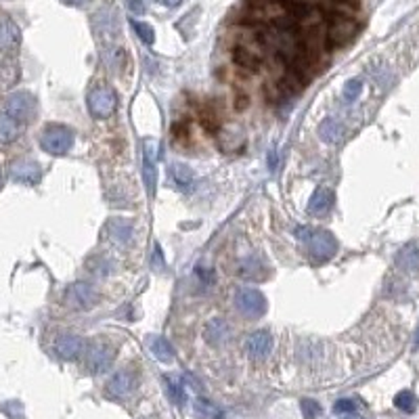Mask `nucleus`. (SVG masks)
<instances>
[{
    "label": "nucleus",
    "instance_id": "obj_24",
    "mask_svg": "<svg viewBox=\"0 0 419 419\" xmlns=\"http://www.w3.org/2000/svg\"><path fill=\"white\" fill-rule=\"evenodd\" d=\"M172 178L176 180L178 187L187 189L193 182V172H191V168L187 164H174L172 166Z\"/></svg>",
    "mask_w": 419,
    "mask_h": 419
},
{
    "label": "nucleus",
    "instance_id": "obj_9",
    "mask_svg": "<svg viewBox=\"0 0 419 419\" xmlns=\"http://www.w3.org/2000/svg\"><path fill=\"white\" fill-rule=\"evenodd\" d=\"M114 348L112 346H108V344H96V346H92L90 348V352H88V359H86V365H88V369L92 371V373H105L110 367H112V363H114Z\"/></svg>",
    "mask_w": 419,
    "mask_h": 419
},
{
    "label": "nucleus",
    "instance_id": "obj_1",
    "mask_svg": "<svg viewBox=\"0 0 419 419\" xmlns=\"http://www.w3.org/2000/svg\"><path fill=\"white\" fill-rule=\"evenodd\" d=\"M302 241L308 248V256L312 262H325L336 256L338 252V241L332 233L327 231H310V229H298L296 231Z\"/></svg>",
    "mask_w": 419,
    "mask_h": 419
},
{
    "label": "nucleus",
    "instance_id": "obj_23",
    "mask_svg": "<svg viewBox=\"0 0 419 419\" xmlns=\"http://www.w3.org/2000/svg\"><path fill=\"white\" fill-rule=\"evenodd\" d=\"M151 352L162 363H170L174 359V348H172V344L166 338H155L151 342Z\"/></svg>",
    "mask_w": 419,
    "mask_h": 419
},
{
    "label": "nucleus",
    "instance_id": "obj_31",
    "mask_svg": "<svg viewBox=\"0 0 419 419\" xmlns=\"http://www.w3.org/2000/svg\"><path fill=\"white\" fill-rule=\"evenodd\" d=\"M126 5H128V9H130L132 13H137V15L145 13V5H143V0H126Z\"/></svg>",
    "mask_w": 419,
    "mask_h": 419
},
{
    "label": "nucleus",
    "instance_id": "obj_20",
    "mask_svg": "<svg viewBox=\"0 0 419 419\" xmlns=\"http://www.w3.org/2000/svg\"><path fill=\"white\" fill-rule=\"evenodd\" d=\"M164 384H166V392L170 396V400L178 407H182L187 402V390L182 386V382L178 377H172V375H164Z\"/></svg>",
    "mask_w": 419,
    "mask_h": 419
},
{
    "label": "nucleus",
    "instance_id": "obj_34",
    "mask_svg": "<svg viewBox=\"0 0 419 419\" xmlns=\"http://www.w3.org/2000/svg\"><path fill=\"white\" fill-rule=\"evenodd\" d=\"M160 3H164L166 7H176V5L180 3V0H160Z\"/></svg>",
    "mask_w": 419,
    "mask_h": 419
},
{
    "label": "nucleus",
    "instance_id": "obj_18",
    "mask_svg": "<svg viewBox=\"0 0 419 419\" xmlns=\"http://www.w3.org/2000/svg\"><path fill=\"white\" fill-rule=\"evenodd\" d=\"M319 137H321L325 143H330V145H338V143H342V139H344V126H342L338 120L330 118V120H325V122L319 126Z\"/></svg>",
    "mask_w": 419,
    "mask_h": 419
},
{
    "label": "nucleus",
    "instance_id": "obj_21",
    "mask_svg": "<svg viewBox=\"0 0 419 419\" xmlns=\"http://www.w3.org/2000/svg\"><path fill=\"white\" fill-rule=\"evenodd\" d=\"M19 126L13 118H9L7 114H0V143H13L19 137Z\"/></svg>",
    "mask_w": 419,
    "mask_h": 419
},
{
    "label": "nucleus",
    "instance_id": "obj_22",
    "mask_svg": "<svg viewBox=\"0 0 419 419\" xmlns=\"http://www.w3.org/2000/svg\"><path fill=\"white\" fill-rule=\"evenodd\" d=\"M195 415H199L201 419H221V417H223V411H221V407H216L212 400L197 398V400H195Z\"/></svg>",
    "mask_w": 419,
    "mask_h": 419
},
{
    "label": "nucleus",
    "instance_id": "obj_15",
    "mask_svg": "<svg viewBox=\"0 0 419 419\" xmlns=\"http://www.w3.org/2000/svg\"><path fill=\"white\" fill-rule=\"evenodd\" d=\"M11 172H13V178L24 185H34L40 180V168L34 162H17L11 168Z\"/></svg>",
    "mask_w": 419,
    "mask_h": 419
},
{
    "label": "nucleus",
    "instance_id": "obj_7",
    "mask_svg": "<svg viewBox=\"0 0 419 419\" xmlns=\"http://www.w3.org/2000/svg\"><path fill=\"white\" fill-rule=\"evenodd\" d=\"M65 302H67V306L74 308V310H90V308L96 304V293H94V289H92L88 283L78 281V283H74V285L67 289Z\"/></svg>",
    "mask_w": 419,
    "mask_h": 419
},
{
    "label": "nucleus",
    "instance_id": "obj_17",
    "mask_svg": "<svg viewBox=\"0 0 419 419\" xmlns=\"http://www.w3.org/2000/svg\"><path fill=\"white\" fill-rule=\"evenodd\" d=\"M396 264L407 271V273H415L419 268V246L417 243H407L398 256H396Z\"/></svg>",
    "mask_w": 419,
    "mask_h": 419
},
{
    "label": "nucleus",
    "instance_id": "obj_32",
    "mask_svg": "<svg viewBox=\"0 0 419 419\" xmlns=\"http://www.w3.org/2000/svg\"><path fill=\"white\" fill-rule=\"evenodd\" d=\"M155 268H162L164 266V254H162V250H160V246H155Z\"/></svg>",
    "mask_w": 419,
    "mask_h": 419
},
{
    "label": "nucleus",
    "instance_id": "obj_16",
    "mask_svg": "<svg viewBox=\"0 0 419 419\" xmlns=\"http://www.w3.org/2000/svg\"><path fill=\"white\" fill-rule=\"evenodd\" d=\"M108 233H110L112 241L118 243V246H128L132 241V225L128 221H120V219L110 221Z\"/></svg>",
    "mask_w": 419,
    "mask_h": 419
},
{
    "label": "nucleus",
    "instance_id": "obj_29",
    "mask_svg": "<svg viewBox=\"0 0 419 419\" xmlns=\"http://www.w3.org/2000/svg\"><path fill=\"white\" fill-rule=\"evenodd\" d=\"M302 413H304V419H317L321 415V407L319 402L314 400H302Z\"/></svg>",
    "mask_w": 419,
    "mask_h": 419
},
{
    "label": "nucleus",
    "instance_id": "obj_19",
    "mask_svg": "<svg viewBox=\"0 0 419 419\" xmlns=\"http://www.w3.org/2000/svg\"><path fill=\"white\" fill-rule=\"evenodd\" d=\"M143 182H145L147 193L153 197L155 195V185H157V168H155V162H153V155H151L149 149L143 153Z\"/></svg>",
    "mask_w": 419,
    "mask_h": 419
},
{
    "label": "nucleus",
    "instance_id": "obj_5",
    "mask_svg": "<svg viewBox=\"0 0 419 419\" xmlns=\"http://www.w3.org/2000/svg\"><path fill=\"white\" fill-rule=\"evenodd\" d=\"M235 304L239 312L250 319H260L266 312V298L258 289H241L235 298Z\"/></svg>",
    "mask_w": 419,
    "mask_h": 419
},
{
    "label": "nucleus",
    "instance_id": "obj_3",
    "mask_svg": "<svg viewBox=\"0 0 419 419\" xmlns=\"http://www.w3.org/2000/svg\"><path fill=\"white\" fill-rule=\"evenodd\" d=\"M88 112L92 118H110L118 105L116 92L112 88H105V86H96L88 92Z\"/></svg>",
    "mask_w": 419,
    "mask_h": 419
},
{
    "label": "nucleus",
    "instance_id": "obj_8",
    "mask_svg": "<svg viewBox=\"0 0 419 419\" xmlns=\"http://www.w3.org/2000/svg\"><path fill=\"white\" fill-rule=\"evenodd\" d=\"M137 386H139V375L135 371L122 369L108 382V392L114 398H126L137 390Z\"/></svg>",
    "mask_w": 419,
    "mask_h": 419
},
{
    "label": "nucleus",
    "instance_id": "obj_6",
    "mask_svg": "<svg viewBox=\"0 0 419 419\" xmlns=\"http://www.w3.org/2000/svg\"><path fill=\"white\" fill-rule=\"evenodd\" d=\"M231 59L239 69L246 71H260L264 67V55L248 44H235L231 49Z\"/></svg>",
    "mask_w": 419,
    "mask_h": 419
},
{
    "label": "nucleus",
    "instance_id": "obj_33",
    "mask_svg": "<svg viewBox=\"0 0 419 419\" xmlns=\"http://www.w3.org/2000/svg\"><path fill=\"white\" fill-rule=\"evenodd\" d=\"M65 5H69V7H84L88 0H63Z\"/></svg>",
    "mask_w": 419,
    "mask_h": 419
},
{
    "label": "nucleus",
    "instance_id": "obj_10",
    "mask_svg": "<svg viewBox=\"0 0 419 419\" xmlns=\"http://www.w3.org/2000/svg\"><path fill=\"white\" fill-rule=\"evenodd\" d=\"M334 205V191L330 187H319L308 199V214L312 216H327Z\"/></svg>",
    "mask_w": 419,
    "mask_h": 419
},
{
    "label": "nucleus",
    "instance_id": "obj_13",
    "mask_svg": "<svg viewBox=\"0 0 419 419\" xmlns=\"http://www.w3.org/2000/svg\"><path fill=\"white\" fill-rule=\"evenodd\" d=\"M55 348H57V352H59L61 359L74 361V359H78V357L82 354L84 342H82V338H78V336H61V338L57 340Z\"/></svg>",
    "mask_w": 419,
    "mask_h": 419
},
{
    "label": "nucleus",
    "instance_id": "obj_2",
    "mask_svg": "<svg viewBox=\"0 0 419 419\" xmlns=\"http://www.w3.org/2000/svg\"><path fill=\"white\" fill-rule=\"evenodd\" d=\"M74 145V132L67 126L51 124L40 135V147L51 155H65Z\"/></svg>",
    "mask_w": 419,
    "mask_h": 419
},
{
    "label": "nucleus",
    "instance_id": "obj_35",
    "mask_svg": "<svg viewBox=\"0 0 419 419\" xmlns=\"http://www.w3.org/2000/svg\"><path fill=\"white\" fill-rule=\"evenodd\" d=\"M415 346H419V330H417V336H415Z\"/></svg>",
    "mask_w": 419,
    "mask_h": 419
},
{
    "label": "nucleus",
    "instance_id": "obj_14",
    "mask_svg": "<svg viewBox=\"0 0 419 419\" xmlns=\"http://www.w3.org/2000/svg\"><path fill=\"white\" fill-rule=\"evenodd\" d=\"M239 275H241L243 279H250V281H262V279L268 277V266H266L258 256H250L248 260L241 262Z\"/></svg>",
    "mask_w": 419,
    "mask_h": 419
},
{
    "label": "nucleus",
    "instance_id": "obj_28",
    "mask_svg": "<svg viewBox=\"0 0 419 419\" xmlns=\"http://www.w3.org/2000/svg\"><path fill=\"white\" fill-rule=\"evenodd\" d=\"M334 411H336L340 417H346V415H354V413L359 411V404H357L354 400H350V398H342V400L336 402Z\"/></svg>",
    "mask_w": 419,
    "mask_h": 419
},
{
    "label": "nucleus",
    "instance_id": "obj_36",
    "mask_svg": "<svg viewBox=\"0 0 419 419\" xmlns=\"http://www.w3.org/2000/svg\"><path fill=\"white\" fill-rule=\"evenodd\" d=\"M0 180H3V176H0Z\"/></svg>",
    "mask_w": 419,
    "mask_h": 419
},
{
    "label": "nucleus",
    "instance_id": "obj_12",
    "mask_svg": "<svg viewBox=\"0 0 419 419\" xmlns=\"http://www.w3.org/2000/svg\"><path fill=\"white\" fill-rule=\"evenodd\" d=\"M246 350L252 359H266L273 350V338L266 332H256L248 338L246 342Z\"/></svg>",
    "mask_w": 419,
    "mask_h": 419
},
{
    "label": "nucleus",
    "instance_id": "obj_26",
    "mask_svg": "<svg viewBox=\"0 0 419 419\" xmlns=\"http://www.w3.org/2000/svg\"><path fill=\"white\" fill-rule=\"evenodd\" d=\"M132 28H135L137 36H139L145 44H153V42H155V32H153V28H151L149 24H145V22H132Z\"/></svg>",
    "mask_w": 419,
    "mask_h": 419
},
{
    "label": "nucleus",
    "instance_id": "obj_11",
    "mask_svg": "<svg viewBox=\"0 0 419 419\" xmlns=\"http://www.w3.org/2000/svg\"><path fill=\"white\" fill-rule=\"evenodd\" d=\"M22 44V30L11 19H0V51L13 53Z\"/></svg>",
    "mask_w": 419,
    "mask_h": 419
},
{
    "label": "nucleus",
    "instance_id": "obj_27",
    "mask_svg": "<svg viewBox=\"0 0 419 419\" xmlns=\"http://www.w3.org/2000/svg\"><path fill=\"white\" fill-rule=\"evenodd\" d=\"M363 92V82L359 78L346 82V88H344V101L346 103H354L359 99V94Z\"/></svg>",
    "mask_w": 419,
    "mask_h": 419
},
{
    "label": "nucleus",
    "instance_id": "obj_4",
    "mask_svg": "<svg viewBox=\"0 0 419 419\" xmlns=\"http://www.w3.org/2000/svg\"><path fill=\"white\" fill-rule=\"evenodd\" d=\"M5 114L13 118L17 124H26L34 118L36 114V101L28 92H15L7 99L5 103Z\"/></svg>",
    "mask_w": 419,
    "mask_h": 419
},
{
    "label": "nucleus",
    "instance_id": "obj_30",
    "mask_svg": "<svg viewBox=\"0 0 419 419\" xmlns=\"http://www.w3.org/2000/svg\"><path fill=\"white\" fill-rule=\"evenodd\" d=\"M201 124H203L207 130H216V126H219V118L214 116L212 110H205V112H201Z\"/></svg>",
    "mask_w": 419,
    "mask_h": 419
},
{
    "label": "nucleus",
    "instance_id": "obj_25",
    "mask_svg": "<svg viewBox=\"0 0 419 419\" xmlns=\"http://www.w3.org/2000/svg\"><path fill=\"white\" fill-rule=\"evenodd\" d=\"M394 404H396L400 411H404V413H413V411L417 409V398H415V394H413V392L402 390V392H398V394H396Z\"/></svg>",
    "mask_w": 419,
    "mask_h": 419
}]
</instances>
